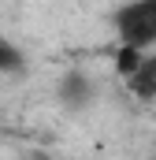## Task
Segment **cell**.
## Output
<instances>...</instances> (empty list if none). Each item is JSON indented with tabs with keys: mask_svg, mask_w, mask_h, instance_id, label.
Masks as SVG:
<instances>
[{
	"mask_svg": "<svg viewBox=\"0 0 156 160\" xmlns=\"http://www.w3.org/2000/svg\"><path fill=\"white\" fill-rule=\"evenodd\" d=\"M115 34L119 45H134L145 48L156 41V0H130L115 11Z\"/></svg>",
	"mask_w": 156,
	"mask_h": 160,
	"instance_id": "6da1fadb",
	"label": "cell"
},
{
	"mask_svg": "<svg viewBox=\"0 0 156 160\" xmlns=\"http://www.w3.org/2000/svg\"><path fill=\"white\" fill-rule=\"evenodd\" d=\"M60 101L67 108H85L93 101V82H89V75L85 71H67L63 82H60Z\"/></svg>",
	"mask_w": 156,
	"mask_h": 160,
	"instance_id": "7a4b0ae2",
	"label": "cell"
},
{
	"mask_svg": "<svg viewBox=\"0 0 156 160\" xmlns=\"http://www.w3.org/2000/svg\"><path fill=\"white\" fill-rule=\"evenodd\" d=\"M126 86L138 101H156V56H145L141 67L126 78Z\"/></svg>",
	"mask_w": 156,
	"mask_h": 160,
	"instance_id": "3957f363",
	"label": "cell"
},
{
	"mask_svg": "<svg viewBox=\"0 0 156 160\" xmlns=\"http://www.w3.org/2000/svg\"><path fill=\"white\" fill-rule=\"evenodd\" d=\"M22 67H26L22 52H19L15 45H7V41L0 38V75H19Z\"/></svg>",
	"mask_w": 156,
	"mask_h": 160,
	"instance_id": "5b68a950",
	"label": "cell"
},
{
	"mask_svg": "<svg viewBox=\"0 0 156 160\" xmlns=\"http://www.w3.org/2000/svg\"><path fill=\"white\" fill-rule=\"evenodd\" d=\"M34 160H48V157H45V153H34Z\"/></svg>",
	"mask_w": 156,
	"mask_h": 160,
	"instance_id": "8992f818",
	"label": "cell"
},
{
	"mask_svg": "<svg viewBox=\"0 0 156 160\" xmlns=\"http://www.w3.org/2000/svg\"><path fill=\"white\" fill-rule=\"evenodd\" d=\"M141 48H134V45H119V52H115V71L123 75V78H130L138 67H141Z\"/></svg>",
	"mask_w": 156,
	"mask_h": 160,
	"instance_id": "277c9868",
	"label": "cell"
}]
</instances>
